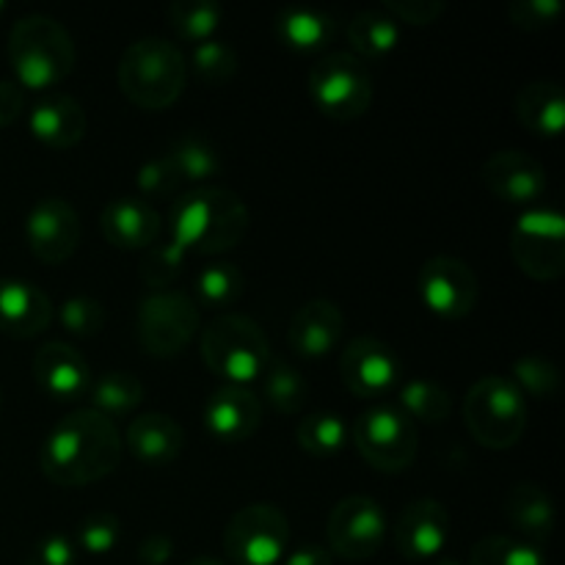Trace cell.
<instances>
[{
    "instance_id": "obj_1",
    "label": "cell",
    "mask_w": 565,
    "mask_h": 565,
    "mask_svg": "<svg viewBox=\"0 0 565 565\" xmlns=\"http://www.w3.org/2000/svg\"><path fill=\"white\" fill-rule=\"evenodd\" d=\"M248 232V207L230 188H193L174 199L169 213V237L147 248L141 279L149 292L171 290L188 254L218 257L243 243Z\"/></svg>"
},
{
    "instance_id": "obj_2",
    "label": "cell",
    "mask_w": 565,
    "mask_h": 565,
    "mask_svg": "<svg viewBox=\"0 0 565 565\" xmlns=\"http://www.w3.org/2000/svg\"><path fill=\"white\" fill-rule=\"evenodd\" d=\"M119 428L92 408H77L55 423L39 450V469L61 489H86L119 469Z\"/></svg>"
},
{
    "instance_id": "obj_3",
    "label": "cell",
    "mask_w": 565,
    "mask_h": 565,
    "mask_svg": "<svg viewBox=\"0 0 565 565\" xmlns=\"http://www.w3.org/2000/svg\"><path fill=\"white\" fill-rule=\"evenodd\" d=\"M77 61L75 42L58 20L28 14L9 31V64L14 83L25 92H50L72 75Z\"/></svg>"
},
{
    "instance_id": "obj_4",
    "label": "cell",
    "mask_w": 565,
    "mask_h": 565,
    "mask_svg": "<svg viewBox=\"0 0 565 565\" xmlns=\"http://www.w3.org/2000/svg\"><path fill=\"white\" fill-rule=\"evenodd\" d=\"M188 72V58L177 44L147 36L127 44L116 70V83L136 108L166 110L185 92Z\"/></svg>"
},
{
    "instance_id": "obj_5",
    "label": "cell",
    "mask_w": 565,
    "mask_h": 565,
    "mask_svg": "<svg viewBox=\"0 0 565 565\" xmlns=\"http://www.w3.org/2000/svg\"><path fill=\"white\" fill-rule=\"evenodd\" d=\"M199 351L210 373L226 381V386L254 384L270 359L263 326L241 312L213 315L199 331Z\"/></svg>"
},
{
    "instance_id": "obj_6",
    "label": "cell",
    "mask_w": 565,
    "mask_h": 565,
    "mask_svg": "<svg viewBox=\"0 0 565 565\" xmlns=\"http://www.w3.org/2000/svg\"><path fill=\"white\" fill-rule=\"evenodd\" d=\"M463 423L486 450H511L527 430V397L508 375H483L463 397Z\"/></svg>"
},
{
    "instance_id": "obj_7",
    "label": "cell",
    "mask_w": 565,
    "mask_h": 565,
    "mask_svg": "<svg viewBox=\"0 0 565 565\" xmlns=\"http://www.w3.org/2000/svg\"><path fill=\"white\" fill-rule=\"evenodd\" d=\"M375 83L367 64L351 50H331L309 70V97L334 121H356L373 105Z\"/></svg>"
},
{
    "instance_id": "obj_8",
    "label": "cell",
    "mask_w": 565,
    "mask_h": 565,
    "mask_svg": "<svg viewBox=\"0 0 565 565\" xmlns=\"http://www.w3.org/2000/svg\"><path fill=\"white\" fill-rule=\"evenodd\" d=\"M202 331V309L188 292L158 290L141 298L136 315L138 345L154 359H174Z\"/></svg>"
},
{
    "instance_id": "obj_9",
    "label": "cell",
    "mask_w": 565,
    "mask_h": 565,
    "mask_svg": "<svg viewBox=\"0 0 565 565\" xmlns=\"http://www.w3.org/2000/svg\"><path fill=\"white\" fill-rule=\"evenodd\" d=\"M353 445L359 456L384 475H401L414 467L419 452L417 428L390 403H373L353 423Z\"/></svg>"
},
{
    "instance_id": "obj_10",
    "label": "cell",
    "mask_w": 565,
    "mask_h": 565,
    "mask_svg": "<svg viewBox=\"0 0 565 565\" xmlns=\"http://www.w3.org/2000/svg\"><path fill=\"white\" fill-rule=\"evenodd\" d=\"M290 546V522L270 502H252L232 513L224 552L235 565H279Z\"/></svg>"
},
{
    "instance_id": "obj_11",
    "label": "cell",
    "mask_w": 565,
    "mask_h": 565,
    "mask_svg": "<svg viewBox=\"0 0 565 565\" xmlns=\"http://www.w3.org/2000/svg\"><path fill=\"white\" fill-rule=\"evenodd\" d=\"M511 257L533 281H557L565 270V218L557 207H527L511 230Z\"/></svg>"
},
{
    "instance_id": "obj_12",
    "label": "cell",
    "mask_w": 565,
    "mask_h": 565,
    "mask_svg": "<svg viewBox=\"0 0 565 565\" xmlns=\"http://www.w3.org/2000/svg\"><path fill=\"white\" fill-rule=\"evenodd\" d=\"M386 535H390V519L384 508L364 494H351L337 502L326 522V539H329L331 555L345 561H370L381 552Z\"/></svg>"
},
{
    "instance_id": "obj_13",
    "label": "cell",
    "mask_w": 565,
    "mask_h": 565,
    "mask_svg": "<svg viewBox=\"0 0 565 565\" xmlns=\"http://www.w3.org/2000/svg\"><path fill=\"white\" fill-rule=\"evenodd\" d=\"M342 384L353 397L379 403L401 386L403 367L397 353L379 337H353L340 348Z\"/></svg>"
},
{
    "instance_id": "obj_14",
    "label": "cell",
    "mask_w": 565,
    "mask_h": 565,
    "mask_svg": "<svg viewBox=\"0 0 565 565\" xmlns=\"http://www.w3.org/2000/svg\"><path fill=\"white\" fill-rule=\"evenodd\" d=\"M417 292L425 309L434 312L436 318L463 320L478 307L480 281L463 259L439 254L419 268Z\"/></svg>"
},
{
    "instance_id": "obj_15",
    "label": "cell",
    "mask_w": 565,
    "mask_h": 565,
    "mask_svg": "<svg viewBox=\"0 0 565 565\" xmlns=\"http://www.w3.org/2000/svg\"><path fill=\"white\" fill-rule=\"evenodd\" d=\"M83 224L77 210L66 199L44 196L28 210L25 243L33 257L44 265H61L77 252Z\"/></svg>"
},
{
    "instance_id": "obj_16",
    "label": "cell",
    "mask_w": 565,
    "mask_h": 565,
    "mask_svg": "<svg viewBox=\"0 0 565 565\" xmlns=\"http://www.w3.org/2000/svg\"><path fill=\"white\" fill-rule=\"evenodd\" d=\"M480 180L491 196L516 207H539L550 188L544 166L519 149H502L491 154L480 169Z\"/></svg>"
},
{
    "instance_id": "obj_17",
    "label": "cell",
    "mask_w": 565,
    "mask_h": 565,
    "mask_svg": "<svg viewBox=\"0 0 565 565\" xmlns=\"http://www.w3.org/2000/svg\"><path fill=\"white\" fill-rule=\"evenodd\" d=\"M452 539L450 511L434 497H423L403 508L395 524V546L406 561H434Z\"/></svg>"
},
{
    "instance_id": "obj_18",
    "label": "cell",
    "mask_w": 565,
    "mask_h": 565,
    "mask_svg": "<svg viewBox=\"0 0 565 565\" xmlns=\"http://www.w3.org/2000/svg\"><path fill=\"white\" fill-rule=\"evenodd\" d=\"M33 381L47 397L58 403H75L88 395L92 367L77 348L66 342H44L33 353Z\"/></svg>"
},
{
    "instance_id": "obj_19",
    "label": "cell",
    "mask_w": 565,
    "mask_h": 565,
    "mask_svg": "<svg viewBox=\"0 0 565 565\" xmlns=\"http://www.w3.org/2000/svg\"><path fill=\"white\" fill-rule=\"evenodd\" d=\"M345 315L329 298L301 303L287 326V342L301 359H326L340 351L345 340Z\"/></svg>"
},
{
    "instance_id": "obj_20",
    "label": "cell",
    "mask_w": 565,
    "mask_h": 565,
    "mask_svg": "<svg viewBox=\"0 0 565 565\" xmlns=\"http://www.w3.org/2000/svg\"><path fill=\"white\" fill-rule=\"evenodd\" d=\"M263 425V403L248 386H221L204 406V428L221 445H243Z\"/></svg>"
},
{
    "instance_id": "obj_21",
    "label": "cell",
    "mask_w": 565,
    "mask_h": 565,
    "mask_svg": "<svg viewBox=\"0 0 565 565\" xmlns=\"http://www.w3.org/2000/svg\"><path fill=\"white\" fill-rule=\"evenodd\" d=\"M99 230L105 241L121 252H147L163 232L158 210L143 199H110L99 213Z\"/></svg>"
},
{
    "instance_id": "obj_22",
    "label": "cell",
    "mask_w": 565,
    "mask_h": 565,
    "mask_svg": "<svg viewBox=\"0 0 565 565\" xmlns=\"http://www.w3.org/2000/svg\"><path fill=\"white\" fill-rule=\"evenodd\" d=\"M53 301L36 285L22 279H0V334L33 340L53 323Z\"/></svg>"
},
{
    "instance_id": "obj_23",
    "label": "cell",
    "mask_w": 565,
    "mask_h": 565,
    "mask_svg": "<svg viewBox=\"0 0 565 565\" xmlns=\"http://www.w3.org/2000/svg\"><path fill=\"white\" fill-rule=\"evenodd\" d=\"M121 441L132 452V458L143 463V467H171L182 456L185 434H182L180 423L174 417L149 412L130 419Z\"/></svg>"
},
{
    "instance_id": "obj_24",
    "label": "cell",
    "mask_w": 565,
    "mask_h": 565,
    "mask_svg": "<svg viewBox=\"0 0 565 565\" xmlns=\"http://www.w3.org/2000/svg\"><path fill=\"white\" fill-rule=\"evenodd\" d=\"M33 138L50 149H72L86 138V110L70 94H47L28 110Z\"/></svg>"
},
{
    "instance_id": "obj_25",
    "label": "cell",
    "mask_w": 565,
    "mask_h": 565,
    "mask_svg": "<svg viewBox=\"0 0 565 565\" xmlns=\"http://www.w3.org/2000/svg\"><path fill=\"white\" fill-rule=\"evenodd\" d=\"M505 511L508 524L522 535L527 544L541 546L552 539L555 533V502L552 497L541 489L533 480H522V483L511 486L505 494Z\"/></svg>"
},
{
    "instance_id": "obj_26",
    "label": "cell",
    "mask_w": 565,
    "mask_h": 565,
    "mask_svg": "<svg viewBox=\"0 0 565 565\" xmlns=\"http://www.w3.org/2000/svg\"><path fill=\"white\" fill-rule=\"evenodd\" d=\"M516 119L541 138H561L565 127V97L561 83L533 81L516 94Z\"/></svg>"
},
{
    "instance_id": "obj_27",
    "label": "cell",
    "mask_w": 565,
    "mask_h": 565,
    "mask_svg": "<svg viewBox=\"0 0 565 565\" xmlns=\"http://www.w3.org/2000/svg\"><path fill=\"white\" fill-rule=\"evenodd\" d=\"M274 31L287 50L318 53L337 36V20L329 11L312 6H285L276 14Z\"/></svg>"
},
{
    "instance_id": "obj_28",
    "label": "cell",
    "mask_w": 565,
    "mask_h": 565,
    "mask_svg": "<svg viewBox=\"0 0 565 565\" xmlns=\"http://www.w3.org/2000/svg\"><path fill=\"white\" fill-rule=\"evenodd\" d=\"M345 36L351 44V53L367 64V61H379L395 53L403 33L401 25L386 11H359L348 20Z\"/></svg>"
},
{
    "instance_id": "obj_29",
    "label": "cell",
    "mask_w": 565,
    "mask_h": 565,
    "mask_svg": "<svg viewBox=\"0 0 565 565\" xmlns=\"http://www.w3.org/2000/svg\"><path fill=\"white\" fill-rule=\"evenodd\" d=\"M259 403H268L274 412L285 417H296L309 401V384L290 362L285 359H268L263 375H259Z\"/></svg>"
},
{
    "instance_id": "obj_30",
    "label": "cell",
    "mask_w": 565,
    "mask_h": 565,
    "mask_svg": "<svg viewBox=\"0 0 565 565\" xmlns=\"http://www.w3.org/2000/svg\"><path fill=\"white\" fill-rule=\"evenodd\" d=\"M88 408L103 417H108L110 423L119 417L136 412L143 403V384L138 375L125 373V370H110V373L92 379L88 386Z\"/></svg>"
},
{
    "instance_id": "obj_31",
    "label": "cell",
    "mask_w": 565,
    "mask_h": 565,
    "mask_svg": "<svg viewBox=\"0 0 565 565\" xmlns=\"http://www.w3.org/2000/svg\"><path fill=\"white\" fill-rule=\"evenodd\" d=\"M180 182H207L221 171V154L202 132H182L163 154Z\"/></svg>"
},
{
    "instance_id": "obj_32",
    "label": "cell",
    "mask_w": 565,
    "mask_h": 565,
    "mask_svg": "<svg viewBox=\"0 0 565 565\" xmlns=\"http://www.w3.org/2000/svg\"><path fill=\"white\" fill-rule=\"evenodd\" d=\"M243 287H246V279H243L241 268L232 263H210L204 265L202 270L193 279V301L199 307L215 309V315L232 312L237 301L243 296Z\"/></svg>"
},
{
    "instance_id": "obj_33",
    "label": "cell",
    "mask_w": 565,
    "mask_h": 565,
    "mask_svg": "<svg viewBox=\"0 0 565 565\" xmlns=\"http://www.w3.org/2000/svg\"><path fill=\"white\" fill-rule=\"evenodd\" d=\"M397 408L408 419L425 425H441L452 414V397L441 384L430 379H412L397 390Z\"/></svg>"
},
{
    "instance_id": "obj_34",
    "label": "cell",
    "mask_w": 565,
    "mask_h": 565,
    "mask_svg": "<svg viewBox=\"0 0 565 565\" xmlns=\"http://www.w3.org/2000/svg\"><path fill=\"white\" fill-rule=\"evenodd\" d=\"M298 447L312 458H334L345 450L351 430H348L345 419L334 412H315L298 423L296 428Z\"/></svg>"
},
{
    "instance_id": "obj_35",
    "label": "cell",
    "mask_w": 565,
    "mask_h": 565,
    "mask_svg": "<svg viewBox=\"0 0 565 565\" xmlns=\"http://www.w3.org/2000/svg\"><path fill=\"white\" fill-rule=\"evenodd\" d=\"M221 6L213 0H174L169 6V25L193 47L210 42L221 28Z\"/></svg>"
},
{
    "instance_id": "obj_36",
    "label": "cell",
    "mask_w": 565,
    "mask_h": 565,
    "mask_svg": "<svg viewBox=\"0 0 565 565\" xmlns=\"http://www.w3.org/2000/svg\"><path fill=\"white\" fill-rule=\"evenodd\" d=\"M508 379L522 390L524 397H533V401H555L561 395V370L541 353L519 356Z\"/></svg>"
},
{
    "instance_id": "obj_37",
    "label": "cell",
    "mask_w": 565,
    "mask_h": 565,
    "mask_svg": "<svg viewBox=\"0 0 565 565\" xmlns=\"http://www.w3.org/2000/svg\"><path fill=\"white\" fill-rule=\"evenodd\" d=\"M469 565H546L541 546L511 535H486L472 546Z\"/></svg>"
},
{
    "instance_id": "obj_38",
    "label": "cell",
    "mask_w": 565,
    "mask_h": 565,
    "mask_svg": "<svg viewBox=\"0 0 565 565\" xmlns=\"http://www.w3.org/2000/svg\"><path fill=\"white\" fill-rule=\"evenodd\" d=\"M188 70H193V75L207 83V86H224L241 70V55L232 44L221 42V39H210V42L193 47Z\"/></svg>"
},
{
    "instance_id": "obj_39",
    "label": "cell",
    "mask_w": 565,
    "mask_h": 565,
    "mask_svg": "<svg viewBox=\"0 0 565 565\" xmlns=\"http://www.w3.org/2000/svg\"><path fill=\"white\" fill-rule=\"evenodd\" d=\"M75 541H77V546L86 552V555H92V557L110 555V552H114L121 541L119 516L110 511L88 513V516L77 524Z\"/></svg>"
},
{
    "instance_id": "obj_40",
    "label": "cell",
    "mask_w": 565,
    "mask_h": 565,
    "mask_svg": "<svg viewBox=\"0 0 565 565\" xmlns=\"http://www.w3.org/2000/svg\"><path fill=\"white\" fill-rule=\"evenodd\" d=\"M58 320L64 326V331H70L72 337H97L99 331L108 323V315L105 307L97 298L88 296H70L58 309Z\"/></svg>"
},
{
    "instance_id": "obj_41",
    "label": "cell",
    "mask_w": 565,
    "mask_h": 565,
    "mask_svg": "<svg viewBox=\"0 0 565 565\" xmlns=\"http://www.w3.org/2000/svg\"><path fill=\"white\" fill-rule=\"evenodd\" d=\"M508 17L522 31L539 33L557 25V20L563 17V3L561 0H513L508 6Z\"/></svg>"
},
{
    "instance_id": "obj_42",
    "label": "cell",
    "mask_w": 565,
    "mask_h": 565,
    "mask_svg": "<svg viewBox=\"0 0 565 565\" xmlns=\"http://www.w3.org/2000/svg\"><path fill=\"white\" fill-rule=\"evenodd\" d=\"M180 185H182L180 177L174 174V169H171L166 158L147 160V163L138 166L136 171V188L141 196H149V199L174 196Z\"/></svg>"
},
{
    "instance_id": "obj_43",
    "label": "cell",
    "mask_w": 565,
    "mask_h": 565,
    "mask_svg": "<svg viewBox=\"0 0 565 565\" xmlns=\"http://www.w3.org/2000/svg\"><path fill=\"white\" fill-rule=\"evenodd\" d=\"M384 11L392 17V20L401 25H434V22L441 20V14L447 11L445 0H386Z\"/></svg>"
},
{
    "instance_id": "obj_44",
    "label": "cell",
    "mask_w": 565,
    "mask_h": 565,
    "mask_svg": "<svg viewBox=\"0 0 565 565\" xmlns=\"http://www.w3.org/2000/svg\"><path fill=\"white\" fill-rule=\"evenodd\" d=\"M25 565H77V546L61 533L42 535L25 557Z\"/></svg>"
},
{
    "instance_id": "obj_45",
    "label": "cell",
    "mask_w": 565,
    "mask_h": 565,
    "mask_svg": "<svg viewBox=\"0 0 565 565\" xmlns=\"http://www.w3.org/2000/svg\"><path fill=\"white\" fill-rule=\"evenodd\" d=\"M174 557V541L166 533H152L138 546V563L141 565H166Z\"/></svg>"
},
{
    "instance_id": "obj_46",
    "label": "cell",
    "mask_w": 565,
    "mask_h": 565,
    "mask_svg": "<svg viewBox=\"0 0 565 565\" xmlns=\"http://www.w3.org/2000/svg\"><path fill=\"white\" fill-rule=\"evenodd\" d=\"M25 110V92L14 81H0V127L14 125Z\"/></svg>"
},
{
    "instance_id": "obj_47",
    "label": "cell",
    "mask_w": 565,
    "mask_h": 565,
    "mask_svg": "<svg viewBox=\"0 0 565 565\" xmlns=\"http://www.w3.org/2000/svg\"><path fill=\"white\" fill-rule=\"evenodd\" d=\"M281 565H334V555L329 552V546L303 544L298 550L287 552Z\"/></svg>"
},
{
    "instance_id": "obj_48",
    "label": "cell",
    "mask_w": 565,
    "mask_h": 565,
    "mask_svg": "<svg viewBox=\"0 0 565 565\" xmlns=\"http://www.w3.org/2000/svg\"><path fill=\"white\" fill-rule=\"evenodd\" d=\"M185 565H226V563L218 561V557H213V555H196V557H191Z\"/></svg>"
},
{
    "instance_id": "obj_49",
    "label": "cell",
    "mask_w": 565,
    "mask_h": 565,
    "mask_svg": "<svg viewBox=\"0 0 565 565\" xmlns=\"http://www.w3.org/2000/svg\"><path fill=\"white\" fill-rule=\"evenodd\" d=\"M6 14V3H3V0H0V17H3Z\"/></svg>"
},
{
    "instance_id": "obj_50",
    "label": "cell",
    "mask_w": 565,
    "mask_h": 565,
    "mask_svg": "<svg viewBox=\"0 0 565 565\" xmlns=\"http://www.w3.org/2000/svg\"><path fill=\"white\" fill-rule=\"evenodd\" d=\"M0 408H3V392H0Z\"/></svg>"
},
{
    "instance_id": "obj_51",
    "label": "cell",
    "mask_w": 565,
    "mask_h": 565,
    "mask_svg": "<svg viewBox=\"0 0 565 565\" xmlns=\"http://www.w3.org/2000/svg\"><path fill=\"white\" fill-rule=\"evenodd\" d=\"M441 565H458V563H441Z\"/></svg>"
}]
</instances>
